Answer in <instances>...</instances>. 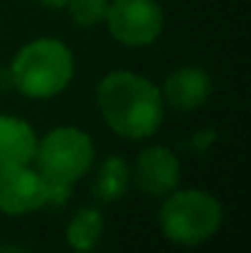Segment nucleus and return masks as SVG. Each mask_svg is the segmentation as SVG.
Wrapping results in <instances>:
<instances>
[{"mask_svg": "<svg viewBox=\"0 0 251 253\" xmlns=\"http://www.w3.org/2000/svg\"><path fill=\"white\" fill-rule=\"evenodd\" d=\"M96 106L106 126L128 140H146L158 133L165 113L160 88L133 72H111L96 88Z\"/></svg>", "mask_w": 251, "mask_h": 253, "instance_id": "nucleus-1", "label": "nucleus"}, {"mask_svg": "<svg viewBox=\"0 0 251 253\" xmlns=\"http://www.w3.org/2000/svg\"><path fill=\"white\" fill-rule=\"evenodd\" d=\"M74 77V57L62 40L40 37L27 42L10 64V79L27 98H52Z\"/></svg>", "mask_w": 251, "mask_h": 253, "instance_id": "nucleus-2", "label": "nucleus"}, {"mask_svg": "<svg viewBox=\"0 0 251 253\" xmlns=\"http://www.w3.org/2000/svg\"><path fill=\"white\" fill-rule=\"evenodd\" d=\"M160 207L158 221L167 241L177 246H200L222 226V204L204 189H172Z\"/></svg>", "mask_w": 251, "mask_h": 253, "instance_id": "nucleus-3", "label": "nucleus"}, {"mask_svg": "<svg viewBox=\"0 0 251 253\" xmlns=\"http://www.w3.org/2000/svg\"><path fill=\"white\" fill-rule=\"evenodd\" d=\"M35 163L47 184L72 187L94 165V140L74 126L52 128L37 140Z\"/></svg>", "mask_w": 251, "mask_h": 253, "instance_id": "nucleus-4", "label": "nucleus"}, {"mask_svg": "<svg viewBox=\"0 0 251 253\" xmlns=\"http://www.w3.org/2000/svg\"><path fill=\"white\" fill-rule=\"evenodd\" d=\"M103 22L116 42L148 47L160 37L165 17L158 0H111Z\"/></svg>", "mask_w": 251, "mask_h": 253, "instance_id": "nucleus-5", "label": "nucleus"}, {"mask_svg": "<svg viewBox=\"0 0 251 253\" xmlns=\"http://www.w3.org/2000/svg\"><path fill=\"white\" fill-rule=\"evenodd\" d=\"M50 204V184L30 165L0 172V211L7 216H25Z\"/></svg>", "mask_w": 251, "mask_h": 253, "instance_id": "nucleus-6", "label": "nucleus"}, {"mask_svg": "<svg viewBox=\"0 0 251 253\" xmlns=\"http://www.w3.org/2000/svg\"><path fill=\"white\" fill-rule=\"evenodd\" d=\"M133 179L143 194L151 197H165L172 189H177L180 182V160L165 145L146 148L133 168Z\"/></svg>", "mask_w": 251, "mask_h": 253, "instance_id": "nucleus-7", "label": "nucleus"}, {"mask_svg": "<svg viewBox=\"0 0 251 253\" xmlns=\"http://www.w3.org/2000/svg\"><path fill=\"white\" fill-rule=\"evenodd\" d=\"M160 93L167 106L177 111H192V108H200L209 98L212 79L202 67H180L165 79Z\"/></svg>", "mask_w": 251, "mask_h": 253, "instance_id": "nucleus-8", "label": "nucleus"}, {"mask_svg": "<svg viewBox=\"0 0 251 253\" xmlns=\"http://www.w3.org/2000/svg\"><path fill=\"white\" fill-rule=\"evenodd\" d=\"M37 138L27 121L15 116H0V172L35 160Z\"/></svg>", "mask_w": 251, "mask_h": 253, "instance_id": "nucleus-9", "label": "nucleus"}, {"mask_svg": "<svg viewBox=\"0 0 251 253\" xmlns=\"http://www.w3.org/2000/svg\"><path fill=\"white\" fill-rule=\"evenodd\" d=\"M128 184H131L128 163L123 158H118V155H111L96 169L94 182H91V192L101 202H116V199H121L128 192Z\"/></svg>", "mask_w": 251, "mask_h": 253, "instance_id": "nucleus-10", "label": "nucleus"}, {"mask_svg": "<svg viewBox=\"0 0 251 253\" xmlns=\"http://www.w3.org/2000/svg\"><path fill=\"white\" fill-rule=\"evenodd\" d=\"M103 226H106L103 214L94 207H84L72 216V221L67 226V244L74 251L91 253L103 236Z\"/></svg>", "mask_w": 251, "mask_h": 253, "instance_id": "nucleus-11", "label": "nucleus"}, {"mask_svg": "<svg viewBox=\"0 0 251 253\" xmlns=\"http://www.w3.org/2000/svg\"><path fill=\"white\" fill-rule=\"evenodd\" d=\"M64 7H69V17L82 25V27H94L103 22L108 0H69Z\"/></svg>", "mask_w": 251, "mask_h": 253, "instance_id": "nucleus-12", "label": "nucleus"}, {"mask_svg": "<svg viewBox=\"0 0 251 253\" xmlns=\"http://www.w3.org/2000/svg\"><path fill=\"white\" fill-rule=\"evenodd\" d=\"M42 5H47V7H64L69 0H40Z\"/></svg>", "mask_w": 251, "mask_h": 253, "instance_id": "nucleus-13", "label": "nucleus"}, {"mask_svg": "<svg viewBox=\"0 0 251 253\" xmlns=\"http://www.w3.org/2000/svg\"><path fill=\"white\" fill-rule=\"evenodd\" d=\"M0 253H25V251H22V249H17V246H2Z\"/></svg>", "mask_w": 251, "mask_h": 253, "instance_id": "nucleus-14", "label": "nucleus"}, {"mask_svg": "<svg viewBox=\"0 0 251 253\" xmlns=\"http://www.w3.org/2000/svg\"><path fill=\"white\" fill-rule=\"evenodd\" d=\"M74 253H82V251H74Z\"/></svg>", "mask_w": 251, "mask_h": 253, "instance_id": "nucleus-15", "label": "nucleus"}]
</instances>
